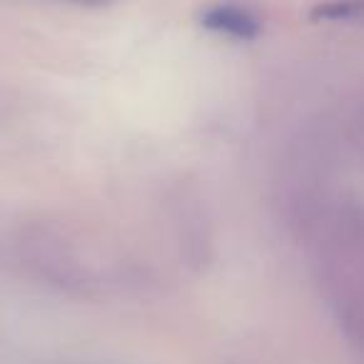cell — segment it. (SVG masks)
Listing matches in <instances>:
<instances>
[{"label": "cell", "mask_w": 364, "mask_h": 364, "mask_svg": "<svg viewBox=\"0 0 364 364\" xmlns=\"http://www.w3.org/2000/svg\"><path fill=\"white\" fill-rule=\"evenodd\" d=\"M77 3H105V0H77Z\"/></svg>", "instance_id": "obj_3"}, {"label": "cell", "mask_w": 364, "mask_h": 364, "mask_svg": "<svg viewBox=\"0 0 364 364\" xmlns=\"http://www.w3.org/2000/svg\"><path fill=\"white\" fill-rule=\"evenodd\" d=\"M203 26L235 41H255L259 36V21L240 6H215L203 13Z\"/></svg>", "instance_id": "obj_1"}, {"label": "cell", "mask_w": 364, "mask_h": 364, "mask_svg": "<svg viewBox=\"0 0 364 364\" xmlns=\"http://www.w3.org/2000/svg\"><path fill=\"white\" fill-rule=\"evenodd\" d=\"M314 21L364 26V0H327L312 11Z\"/></svg>", "instance_id": "obj_2"}]
</instances>
